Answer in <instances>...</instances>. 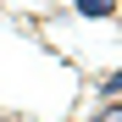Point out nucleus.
<instances>
[{
  "label": "nucleus",
  "mask_w": 122,
  "mask_h": 122,
  "mask_svg": "<svg viewBox=\"0 0 122 122\" xmlns=\"http://www.w3.org/2000/svg\"><path fill=\"white\" fill-rule=\"evenodd\" d=\"M89 122H122V106H100V111H94Z\"/></svg>",
  "instance_id": "obj_2"
},
{
  "label": "nucleus",
  "mask_w": 122,
  "mask_h": 122,
  "mask_svg": "<svg viewBox=\"0 0 122 122\" xmlns=\"http://www.w3.org/2000/svg\"><path fill=\"white\" fill-rule=\"evenodd\" d=\"M100 89H106V94H122V72H111V78H106Z\"/></svg>",
  "instance_id": "obj_3"
},
{
  "label": "nucleus",
  "mask_w": 122,
  "mask_h": 122,
  "mask_svg": "<svg viewBox=\"0 0 122 122\" xmlns=\"http://www.w3.org/2000/svg\"><path fill=\"white\" fill-rule=\"evenodd\" d=\"M117 0H78V17H111Z\"/></svg>",
  "instance_id": "obj_1"
}]
</instances>
